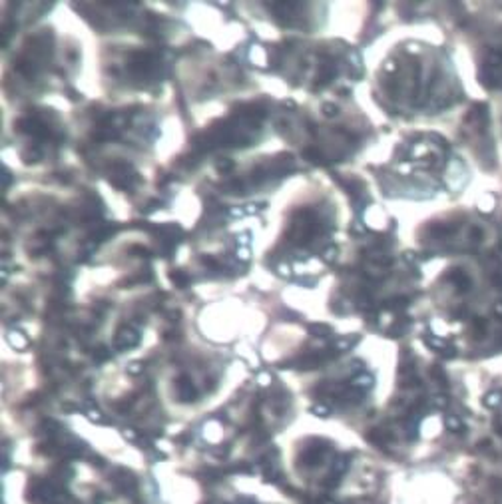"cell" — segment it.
<instances>
[{
    "mask_svg": "<svg viewBox=\"0 0 502 504\" xmlns=\"http://www.w3.org/2000/svg\"><path fill=\"white\" fill-rule=\"evenodd\" d=\"M500 60L502 58L498 54H490V56H488V64H500Z\"/></svg>",
    "mask_w": 502,
    "mask_h": 504,
    "instance_id": "cell-16",
    "label": "cell"
},
{
    "mask_svg": "<svg viewBox=\"0 0 502 504\" xmlns=\"http://www.w3.org/2000/svg\"><path fill=\"white\" fill-rule=\"evenodd\" d=\"M106 359H108V351H104V349L96 351V361H106Z\"/></svg>",
    "mask_w": 502,
    "mask_h": 504,
    "instance_id": "cell-15",
    "label": "cell"
},
{
    "mask_svg": "<svg viewBox=\"0 0 502 504\" xmlns=\"http://www.w3.org/2000/svg\"><path fill=\"white\" fill-rule=\"evenodd\" d=\"M406 305V299H401V297H397V299H393V301L387 303V307L389 309H402Z\"/></svg>",
    "mask_w": 502,
    "mask_h": 504,
    "instance_id": "cell-11",
    "label": "cell"
},
{
    "mask_svg": "<svg viewBox=\"0 0 502 504\" xmlns=\"http://www.w3.org/2000/svg\"><path fill=\"white\" fill-rule=\"evenodd\" d=\"M230 169H234V164H232L230 160H219V162H217V171H219V173L230 171Z\"/></svg>",
    "mask_w": 502,
    "mask_h": 504,
    "instance_id": "cell-10",
    "label": "cell"
},
{
    "mask_svg": "<svg viewBox=\"0 0 502 504\" xmlns=\"http://www.w3.org/2000/svg\"><path fill=\"white\" fill-rule=\"evenodd\" d=\"M353 385H355V387H361V389H369V387L373 385V377H371L369 373H361L359 377L353 379Z\"/></svg>",
    "mask_w": 502,
    "mask_h": 504,
    "instance_id": "cell-4",
    "label": "cell"
},
{
    "mask_svg": "<svg viewBox=\"0 0 502 504\" xmlns=\"http://www.w3.org/2000/svg\"><path fill=\"white\" fill-rule=\"evenodd\" d=\"M323 112L327 116H335L337 114V106H333V104H323Z\"/></svg>",
    "mask_w": 502,
    "mask_h": 504,
    "instance_id": "cell-14",
    "label": "cell"
},
{
    "mask_svg": "<svg viewBox=\"0 0 502 504\" xmlns=\"http://www.w3.org/2000/svg\"><path fill=\"white\" fill-rule=\"evenodd\" d=\"M309 333H313V335L317 337H325V335H331L333 333V329L329 327V325H319V323H315V325H309Z\"/></svg>",
    "mask_w": 502,
    "mask_h": 504,
    "instance_id": "cell-3",
    "label": "cell"
},
{
    "mask_svg": "<svg viewBox=\"0 0 502 504\" xmlns=\"http://www.w3.org/2000/svg\"><path fill=\"white\" fill-rule=\"evenodd\" d=\"M171 281H173L177 287H188V285H190V277H186L181 271H171Z\"/></svg>",
    "mask_w": 502,
    "mask_h": 504,
    "instance_id": "cell-5",
    "label": "cell"
},
{
    "mask_svg": "<svg viewBox=\"0 0 502 504\" xmlns=\"http://www.w3.org/2000/svg\"><path fill=\"white\" fill-rule=\"evenodd\" d=\"M177 399L184 403H192L196 399V389L192 385V381L188 377H179L177 379Z\"/></svg>",
    "mask_w": 502,
    "mask_h": 504,
    "instance_id": "cell-2",
    "label": "cell"
},
{
    "mask_svg": "<svg viewBox=\"0 0 502 504\" xmlns=\"http://www.w3.org/2000/svg\"><path fill=\"white\" fill-rule=\"evenodd\" d=\"M239 257H243V259L247 261V259H249V251H247V249H239Z\"/></svg>",
    "mask_w": 502,
    "mask_h": 504,
    "instance_id": "cell-17",
    "label": "cell"
},
{
    "mask_svg": "<svg viewBox=\"0 0 502 504\" xmlns=\"http://www.w3.org/2000/svg\"><path fill=\"white\" fill-rule=\"evenodd\" d=\"M138 341H140L138 331L130 329V327H122L118 331V335H116V349L118 351H128V349L138 345Z\"/></svg>",
    "mask_w": 502,
    "mask_h": 504,
    "instance_id": "cell-1",
    "label": "cell"
},
{
    "mask_svg": "<svg viewBox=\"0 0 502 504\" xmlns=\"http://www.w3.org/2000/svg\"><path fill=\"white\" fill-rule=\"evenodd\" d=\"M128 373L140 375V373H142V363H130V365H128Z\"/></svg>",
    "mask_w": 502,
    "mask_h": 504,
    "instance_id": "cell-13",
    "label": "cell"
},
{
    "mask_svg": "<svg viewBox=\"0 0 502 504\" xmlns=\"http://www.w3.org/2000/svg\"><path fill=\"white\" fill-rule=\"evenodd\" d=\"M313 413H315V415H321V417H327V415H329V408H327L325 404H315V406H313Z\"/></svg>",
    "mask_w": 502,
    "mask_h": 504,
    "instance_id": "cell-12",
    "label": "cell"
},
{
    "mask_svg": "<svg viewBox=\"0 0 502 504\" xmlns=\"http://www.w3.org/2000/svg\"><path fill=\"white\" fill-rule=\"evenodd\" d=\"M446 427H448L450 431H463V423H461L459 417H448V419H446Z\"/></svg>",
    "mask_w": 502,
    "mask_h": 504,
    "instance_id": "cell-8",
    "label": "cell"
},
{
    "mask_svg": "<svg viewBox=\"0 0 502 504\" xmlns=\"http://www.w3.org/2000/svg\"><path fill=\"white\" fill-rule=\"evenodd\" d=\"M496 313H498V315L502 317V303H500V305H496Z\"/></svg>",
    "mask_w": 502,
    "mask_h": 504,
    "instance_id": "cell-18",
    "label": "cell"
},
{
    "mask_svg": "<svg viewBox=\"0 0 502 504\" xmlns=\"http://www.w3.org/2000/svg\"><path fill=\"white\" fill-rule=\"evenodd\" d=\"M355 341H357V337H345V339L337 341V349L339 351H347V349H351L355 345Z\"/></svg>",
    "mask_w": 502,
    "mask_h": 504,
    "instance_id": "cell-7",
    "label": "cell"
},
{
    "mask_svg": "<svg viewBox=\"0 0 502 504\" xmlns=\"http://www.w3.org/2000/svg\"><path fill=\"white\" fill-rule=\"evenodd\" d=\"M450 279H452V281H454V283H457V285H459L461 289H467V287H469V277H467V275H463L461 271L452 273V277H450Z\"/></svg>",
    "mask_w": 502,
    "mask_h": 504,
    "instance_id": "cell-6",
    "label": "cell"
},
{
    "mask_svg": "<svg viewBox=\"0 0 502 504\" xmlns=\"http://www.w3.org/2000/svg\"><path fill=\"white\" fill-rule=\"evenodd\" d=\"M347 467H349V459L341 456V459H337V463H335V472H337V474H343V472L347 471Z\"/></svg>",
    "mask_w": 502,
    "mask_h": 504,
    "instance_id": "cell-9",
    "label": "cell"
}]
</instances>
